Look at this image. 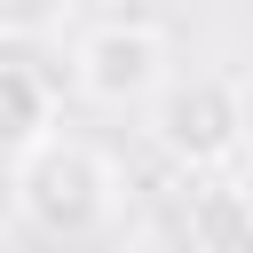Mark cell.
I'll return each instance as SVG.
<instances>
[{"label": "cell", "mask_w": 253, "mask_h": 253, "mask_svg": "<svg viewBox=\"0 0 253 253\" xmlns=\"http://www.w3.org/2000/svg\"><path fill=\"white\" fill-rule=\"evenodd\" d=\"M8 206L24 229H40L55 245L95 237L119 213V166H111V150H95L79 134H47L8 166Z\"/></svg>", "instance_id": "6da1fadb"}, {"label": "cell", "mask_w": 253, "mask_h": 253, "mask_svg": "<svg viewBox=\"0 0 253 253\" xmlns=\"http://www.w3.org/2000/svg\"><path fill=\"white\" fill-rule=\"evenodd\" d=\"M142 119H150V142H158L182 174H213V166H229V158L245 150V126H253L237 79H221V71H174Z\"/></svg>", "instance_id": "7a4b0ae2"}, {"label": "cell", "mask_w": 253, "mask_h": 253, "mask_svg": "<svg viewBox=\"0 0 253 253\" xmlns=\"http://www.w3.org/2000/svg\"><path fill=\"white\" fill-rule=\"evenodd\" d=\"M166 79H174V40L142 16H103L71 47V87L103 111H150Z\"/></svg>", "instance_id": "3957f363"}, {"label": "cell", "mask_w": 253, "mask_h": 253, "mask_svg": "<svg viewBox=\"0 0 253 253\" xmlns=\"http://www.w3.org/2000/svg\"><path fill=\"white\" fill-rule=\"evenodd\" d=\"M55 134V87L32 63H0V158L16 166L32 142Z\"/></svg>", "instance_id": "277c9868"}, {"label": "cell", "mask_w": 253, "mask_h": 253, "mask_svg": "<svg viewBox=\"0 0 253 253\" xmlns=\"http://www.w3.org/2000/svg\"><path fill=\"white\" fill-rule=\"evenodd\" d=\"M71 0H0V40H47L63 32Z\"/></svg>", "instance_id": "5b68a950"}]
</instances>
